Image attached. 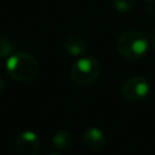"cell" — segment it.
<instances>
[{
	"label": "cell",
	"mask_w": 155,
	"mask_h": 155,
	"mask_svg": "<svg viewBox=\"0 0 155 155\" xmlns=\"http://www.w3.org/2000/svg\"><path fill=\"white\" fill-rule=\"evenodd\" d=\"M2 92H4V81H2V79L0 78V96H1Z\"/></svg>",
	"instance_id": "8fae6325"
},
{
	"label": "cell",
	"mask_w": 155,
	"mask_h": 155,
	"mask_svg": "<svg viewBox=\"0 0 155 155\" xmlns=\"http://www.w3.org/2000/svg\"><path fill=\"white\" fill-rule=\"evenodd\" d=\"M153 46H154V48H155V35L153 36Z\"/></svg>",
	"instance_id": "4fadbf2b"
},
{
	"label": "cell",
	"mask_w": 155,
	"mask_h": 155,
	"mask_svg": "<svg viewBox=\"0 0 155 155\" xmlns=\"http://www.w3.org/2000/svg\"><path fill=\"white\" fill-rule=\"evenodd\" d=\"M52 144L57 150H65L71 144V136L65 130L57 131L52 137Z\"/></svg>",
	"instance_id": "ba28073f"
},
{
	"label": "cell",
	"mask_w": 155,
	"mask_h": 155,
	"mask_svg": "<svg viewBox=\"0 0 155 155\" xmlns=\"http://www.w3.org/2000/svg\"><path fill=\"white\" fill-rule=\"evenodd\" d=\"M82 139H84V143L93 149V150H97V149H101L102 147H104L105 142H107V138H105V134L103 133L102 130L97 128V127H90V128H86L84 131V134H82Z\"/></svg>",
	"instance_id": "8992f818"
},
{
	"label": "cell",
	"mask_w": 155,
	"mask_h": 155,
	"mask_svg": "<svg viewBox=\"0 0 155 155\" xmlns=\"http://www.w3.org/2000/svg\"><path fill=\"white\" fill-rule=\"evenodd\" d=\"M149 5H155V0H145Z\"/></svg>",
	"instance_id": "7c38bea8"
},
{
	"label": "cell",
	"mask_w": 155,
	"mask_h": 155,
	"mask_svg": "<svg viewBox=\"0 0 155 155\" xmlns=\"http://www.w3.org/2000/svg\"><path fill=\"white\" fill-rule=\"evenodd\" d=\"M40 149V140L35 132L24 131L15 142L16 155H36Z\"/></svg>",
	"instance_id": "5b68a950"
},
{
	"label": "cell",
	"mask_w": 155,
	"mask_h": 155,
	"mask_svg": "<svg viewBox=\"0 0 155 155\" xmlns=\"http://www.w3.org/2000/svg\"><path fill=\"white\" fill-rule=\"evenodd\" d=\"M13 44L6 39L0 38V58H8L13 52Z\"/></svg>",
	"instance_id": "9c48e42d"
},
{
	"label": "cell",
	"mask_w": 155,
	"mask_h": 155,
	"mask_svg": "<svg viewBox=\"0 0 155 155\" xmlns=\"http://www.w3.org/2000/svg\"><path fill=\"white\" fill-rule=\"evenodd\" d=\"M148 40L138 30L124 31L116 41V48L119 53L131 61L140 59L148 51Z\"/></svg>",
	"instance_id": "7a4b0ae2"
},
{
	"label": "cell",
	"mask_w": 155,
	"mask_h": 155,
	"mask_svg": "<svg viewBox=\"0 0 155 155\" xmlns=\"http://www.w3.org/2000/svg\"><path fill=\"white\" fill-rule=\"evenodd\" d=\"M113 6L119 12H130L134 7V0H113Z\"/></svg>",
	"instance_id": "30bf717a"
},
{
	"label": "cell",
	"mask_w": 155,
	"mask_h": 155,
	"mask_svg": "<svg viewBox=\"0 0 155 155\" xmlns=\"http://www.w3.org/2000/svg\"><path fill=\"white\" fill-rule=\"evenodd\" d=\"M101 75L99 62L91 56L79 58L70 69V78L79 86L91 85L98 80Z\"/></svg>",
	"instance_id": "3957f363"
},
{
	"label": "cell",
	"mask_w": 155,
	"mask_h": 155,
	"mask_svg": "<svg viewBox=\"0 0 155 155\" xmlns=\"http://www.w3.org/2000/svg\"><path fill=\"white\" fill-rule=\"evenodd\" d=\"M65 50L71 56H82L87 52V42L80 36H70L65 40Z\"/></svg>",
	"instance_id": "52a82bcc"
},
{
	"label": "cell",
	"mask_w": 155,
	"mask_h": 155,
	"mask_svg": "<svg viewBox=\"0 0 155 155\" xmlns=\"http://www.w3.org/2000/svg\"><path fill=\"white\" fill-rule=\"evenodd\" d=\"M150 91L149 82L143 76H132L126 80L121 87V94L130 102H140L148 97Z\"/></svg>",
	"instance_id": "277c9868"
},
{
	"label": "cell",
	"mask_w": 155,
	"mask_h": 155,
	"mask_svg": "<svg viewBox=\"0 0 155 155\" xmlns=\"http://www.w3.org/2000/svg\"><path fill=\"white\" fill-rule=\"evenodd\" d=\"M50 155H61V154H57V153H54V154H50Z\"/></svg>",
	"instance_id": "5bb4252c"
},
{
	"label": "cell",
	"mask_w": 155,
	"mask_h": 155,
	"mask_svg": "<svg viewBox=\"0 0 155 155\" xmlns=\"http://www.w3.org/2000/svg\"><path fill=\"white\" fill-rule=\"evenodd\" d=\"M7 74L18 82H29L34 80L40 70L38 59L27 52H17L6 59Z\"/></svg>",
	"instance_id": "6da1fadb"
}]
</instances>
